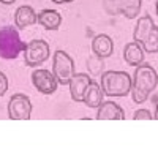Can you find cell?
I'll list each match as a JSON object with an SVG mask.
<instances>
[{"label": "cell", "mask_w": 158, "mask_h": 158, "mask_svg": "<svg viewBox=\"0 0 158 158\" xmlns=\"http://www.w3.org/2000/svg\"><path fill=\"white\" fill-rule=\"evenodd\" d=\"M133 38L136 43L144 48V51L150 52V54L158 52V29L150 16H142L138 21Z\"/></svg>", "instance_id": "2"}, {"label": "cell", "mask_w": 158, "mask_h": 158, "mask_svg": "<svg viewBox=\"0 0 158 158\" xmlns=\"http://www.w3.org/2000/svg\"><path fill=\"white\" fill-rule=\"evenodd\" d=\"M6 90H8V79L2 71H0V97H3Z\"/></svg>", "instance_id": "18"}, {"label": "cell", "mask_w": 158, "mask_h": 158, "mask_svg": "<svg viewBox=\"0 0 158 158\" xmlns=\"http://www.w3.org/2000/svg\"><path fill=\"white\" fill-rule=\"evenodd\" d=\"M52 73H54L57 82L62 85H68L70 79L74 74V62L63 51H56L52 59Z\"/></svg>", "instance_id": "5"}, {"label": "cell", "mask_w": 158, "mask_h": 158, "mask_svg": "<svg viewBox=\"0 0 158 158\" xmlns=\"http://www.w3.org/2000/svg\"><path fill=\"white\" fill-rule=\"evenodd\" d=\"M25 46L27 44L19 38L18 30L13 25H6V27L0 29V59H16L25 49Z\"/></svg>", "instance_id": "4"}, {"label": "cell", "mask_w": 158, "mask_h": 158, "mask_svg": "<svg viewBox=\"0 0 158 158\" xmlns=\"http://www.w3.org/2000/svg\"><path fill=\"white\" fill-rule=\"evenodd\" d=\"M36 21L40 22V25H43L46 30H57L62 24V16L56 10H43V11L38 13Z\"/></svg>", "instance_id": "14"}, {"label": "cell", "mask_w": 158, "mask_h": 158, "mask_svg": "<svg viewBox=\"0 0 158 158\" xmlns=\"http://www.w3.org/2000/svg\"><path fill=\"white\" fill-rule=\"evenodd\" d=\"M133 118H135V120H141V118H146V120H152V114H150L147 109H139V111L135 112Z\"/></svg>", "instance_id": "17"}, {"label": "cell", "mask_w": 158, "mask_h": 158, "mask_svg": "<svg viewBox=\"0 0 158 158\" xmlns=\"http://www.w3.org/2000/svg\"><path fill=\"white\" fill-rule=\"evenodd\" d=\"M142 0H104V8L109 15H123L127 19H135L139 15Z\"/></svg>", "instance_id": "7"}, {"label": "cell", "mask_w": 158, "mask_h": 158, "mask_svg": "<svg viewBox=\"0 0 158 158\" xmlns=\"http://www.w3.org/2000/svg\"><path fill=\"white\" fill-rule=\"evenodd\" d=\"M92 51L94 54L100 59H108L112 56L114 52V43H112V38L104 35V33H100L94 38L92 41Z\"/></svg>", "instance_id": "11"}, {"label": "cell", "mask_w": 158, "mask_h": 158, "mask_svg": "<svg viewBox=\"0 0 158 158\" xmlns=\"http://www.w3.org/2000/svg\"><path fill=\"white\" fill-rule=\"evenodd\" d=\"M103 90H101V85L94 82V81H90V84L87 85L85 92H84V98L82 101L87 104L89 108H98L100 104L103 103Z\"/></svg>", "instance_id": "15"}, {"label": "cell", "mask_w": 158, "mask_h": 158, "mask_svg": "<svg viewBox=\"0 0 158 158\" xmlns=\"http://www.w3.org/2000/svg\"><path fill=\"white\" fill-rule=\"evenodd\" d=\"M32 112V103L24 94H16L10 98L8 115L11 120H29Z\"/></svg>", "instance_id": "8"}, {"label": "cell", "mask_w": 158, "mask_h": 158, "mask_svg": "<svg viewBox=\"0 0 158 158\" xmlns=\"http://www.w3.org/2000/svg\"><path fill=\"white\" fill-rule=\"evenodd\" d=\"M32 82L38 89V92H41L44 95H51L57 90V79L54 73H51L49 70H35L32 73Z\"/></svg>", "instance_id": "9"}, {"label": "cell", "mask_w": 158, "mask_h": 158, "mask_svg": "<svg viewBox=\"0 0 158 158\" xmlns=\"http://www.w3.org/2000/svg\"><path fill=\"white\" fill-rule=\"evenodd\" d=\"M54 3H70V2H73V0H52Z\"/></svg>", "instance_id": "20"}, {"label": "cell", "mask_w": 158, "mask_h": 158, "mask_svg": "<svg viewBox=\"0 0 158 158\" xmlns=\"http://www.w3.org/2000/svg\"><path fill=\"white\" fill-rule=\"evenodd\" d=\"M131 89V77L125 71H106L101 74V90L108 97H127Z\"/></svg>", "instance_id": "3"}, {"label": "cell", "mask_w": 158, "mask_h": 158, "mask_svg": "<svg viewBox=\"0 0 158 158\" xmlns=\"http://www.w3.org/2000/svg\"><path fill=\"white\" fill-rule=\"evenodd\" d=\"M97 118L98 120H123L125 114L123 109L114 101H103L98 106Z\"/></svg>", "instance_id": "12"}, {"label": "cell", "mask_w": 158, "mask_h": 158, "mask_svg": "<svg viewBox=\"0 0 158 158\" xmlns=\"http://www.w3.org/2000/svg\"><path fill=\"white\" fill-rule=\"evenodd\" d=\"M90 76L85 74V73H77V74H73V77L70 79V94H71V98L74 101H82L84 98V92L87 89V85L90 84Z\"/></svg>", "instance_id": "10"}, {"label": "cell", "mask_w": 158, "mask_h": 158, "mask_svg": "<svg viewBox=\"0 0 158 158\" xmlns=\"http://www.w3.org/2000/svg\"><path fill=\"white\" fill-rule=\"evenodd\" d=\"M156 71L150 67L149 63H141L136 67L135 76L131 79V89H130V94L131 98H133L135 103L141 104L144 103L149 95L155 90L156 87Z\"/></svg>", "instance_id": "1"}, {"label": "cell", "mask_w": 158, "mask_h": 158, "mask_svg": "<svg viewBox=\"0 0 158 158\" xmlns=\"http://www.w3.org/2000/svg\"><path fill=\"white\" fill-rule=\"evenodd\" d=\"M51 56L49 44L44 40H33L24 49V63L27 67H36L44 63Z\"/></svg>", "instance_id": "6"}, {"label": "cell", "mask_w": 158, "mask_h": 158, "mask_svg": "<svg viewBox=\"0 0 158 158\" xmlns=\"http://www.w3.org/2000/svg\"><path fill=\"white\" fill-rule=\"evenodd\" d=\"M36 13L33 11L32 6H27V5H24V6H19L18 11H16V25L19 29H25V27H29V25H33L36 22Z\"/></svg>", "instance_id": "16"}, {"label": "cell", "mask_w": 158, "mask_h": 158, "mask_svg": "<svg viewBox=\"0 0 158 158\" xmlns=\"http://www.w3.org/2000/svg\"><path fill=\"white\" fill-rule=\"evenodd\" d=\"M15 2H16V0H0V3H3V5H11Z\"/></svg>", "instance_id": "19"}, {"label": "cell", "mask_w": 158, "mask_h": 158, "mask_svg": "<svg viewBox=\"0 0 158 158\" xmlns=\"http://www.w3.org/2000/svg\"><path fill=\"white\" fill-rule=\"evenodd\" d=\"M144 54H146V51H144V48L133 41V43H128L123 49V60L131 65V67H138V65H141L144 62Z\"/></svg>", "instance_id": "13"}]
</instances>
